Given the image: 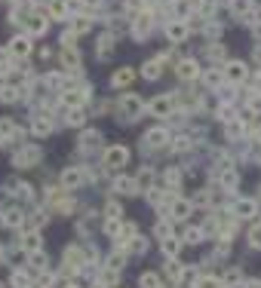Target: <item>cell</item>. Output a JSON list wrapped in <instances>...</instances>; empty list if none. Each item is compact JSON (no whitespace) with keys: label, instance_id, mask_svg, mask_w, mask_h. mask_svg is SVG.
I'll return each instance as SVG.
<instances>
[{"label":"cell","instance_id":"cell-24","mask_svg":"<svg viewBox=\"0 0 261 288\" xmlns=\"http://www.w3.org/2000/svg\"><path fill=\"white\" fill-rule=\"evenodd\" d=\"M163 273H166L172 282H181V264H178L175 258H169V261H166V267H163Z\"/></svg>","mask_w":261,"mask_h":288},{"label":"cell","instance_id":"cell-19","mask_svg":"<svg viewBox=\"0 0 261 288\" xmlns=\"http://www.w3.org/2000/svg\"><path fill=\"white\" fill-rule=\"evenodd\" d=\"M65 264L71 267V270H80V267L86 264V261H83V251L74 248V245H71V248H65Z\"/></svg>","mask_w":261,"mask_h":288},{"label":"cell","instance_id":"cell-39","mask_svg":"<svg viewBox=\"0 0 261 288\" xmlns=\"http://www.w3.org/2000/svg\"><path fill=\"white\" fill-rule=\"evenodd\" d=\"M163 181H166L169 187H172V184H178V181H181V172H178V169H166V175H163Z\"/></svg>","mask_w":261,"mask_h":288},{"label":"cell","instance_id":"cell-28","mask_svg":"<svg viewBox=\"0 0 261 288\" xmlns=\"http://www.w3.org/2000/svg\"><path fill=\"white\" fill-rule=\"evenodd\" d=\"M237 184H240V175H237L234 169L221 172V187H228V190H237Z\"/></svg>","mask_w":261,"mask_h":288},{"label":"cell","instance_id":"cell-44","mask_svg":"<svg viewBox=\"0 0 261 288\" xmlns=\"http://www.w3.org/2000/svg\"><path fill=\"white\" fill-rule=\"evenodd\" d=\"M249 245H252V248H261V224L249 230Z\"/></svg>","mask_w":261,"mask_h":288},{"label":"cell","instance_id":"cell-50","mask_svg":"<svg viewBox=\"0 0 261 288\" xmlns=\"http://www.w3.org/2000/svg\"><path fill=\"white\" fill-rule=\"evenodd\" d=\"M0 288H3V282H0Z\"/></svg>","mask_w":261,"mask_h":288},{"label":"cell","instance_id":"cell-27","mask_svg":"<svg viewBox=\"0 0 261 288\" xmlns=\"http://www.w3.org/2000/svg\"><path fill=\"white\" fill-rule=\"evenodd\" d=\"M178 251H181V239H175V236L163 239V255H166V258H175Z\"/></svg>","mask_w":261,"mask_h":288},{"label":"cell","instance_id":"cell-21","mask_svg":"<svg viewBox=\"0 0 261 288\" xmlns=\"http://www.w3.org/2000/svg\"><path fill=\"white\" fill-rule=\"evenodd\" d=\"M114 190L123 193V196H135V193H138V184L132 181V178H117V181H114Z\"/></svg>","mask_w":261,"mask_h":288},{"label":"cell","instance_id":"cell-17","mask_svg":"<svg viewBox=\"0 0 261 288\" xmlns=\"http://www.w3.org/2000/svg\"><path fill=\"white\" fill-rule=\"evenodd\" d=\"M231 9H234V15H240V19L252 22V0H231Z\"/></svg>","mask_w":261,"mask_h":288},{"label":"cell","instance_id":"cell-33","mask_svg":"<svg viewBox=\"0 0 261 288\" xmlns=\"http://www.w3.org/2000/svg\"><path fill=\"white\" fill-rule=\"evenodd\" d=\"M184 242H187V245H197V242H203V230H197V227H187V230H184Z\"/></svg>","mask_w":261,"mask_h":288},{"label":"cell","instance_id":"cell-35","mask_svg":"<svg viewBox=\"0 0 261 288\" xmlns=\"http://www.w3.org/2000/svg\"><path fill=\"white\" fill-rule=\"evenodd\" d=\"M92 25H89V19H83V15H77V22L71 25V31H74V37H77V34H86V31H89Z\"/></svg>","mask_w":261,"mask_h":288},{"label":"cell","instance_id":"cell-8","mask_svg":"<svg viewBox=\"0 0 261 288\" xmlns=\"http://www.w3.org/2000/svg\"><path fill=\"white\" fill-rule=\"evenodd\" d=\"M6 49H9L12 59H25V56H31V37H28V34H19V37L9 40Z\"/></svg>","mask_w":261,"mask_h":288},{"label":"cell","instance_id":"cell-1","mask_svg":"<svg viewBox=\"0 0 261 288\" xmlns=\"http://www.w3.org/2000/svg\"><path fill=\"white\" fill-rule=\"evenodd\" d=\"M142 111H145V101L138 98V95L126 92L123 98H120V120H135Z\"/></svg>","mask_w":261,"mask_h":288},{"label":"cell","instance_id":"cell-42","mask_svg":"<svg viewBox=\"0 0 261 288\" xmlns=\"http://www.w3.org/2000/svg\"><path fill=\"white\" fill-rule=\"evenodd\" d=\"M154 236H160V239H169V236H172V230H169V224H166V221H160V224L154 227Z\"/></svg>","mask_w":261,"mask_h":288},{"label":"cell","instance_id":"cell-41","mask_svg":"<svg viewBox=\"0 0 261 288\" xmlns=\"http://www.w3.org/2000/svg\"><path fill=\"white\" fill-rule=\"evenodd\" d=\"M49 12H52V15H56V19H59V22H62V19H65V15H68V12H65V3H59V0H52V3H49Z\"/></svg>","mask_w":261,"mask_h":288},{"label":"cell","instance_id":"cell-3","mask_svg":"<svg viewBox=\"0 0 261 288\" xmlns=\"http://www.w3.org/2000/svg\"><path fill=\"white\" fill-rule=\"evenodd\" d=\"M221 74H224V80H228V83H246V77H249V68H246V62L234 59V62H228V65L221 68Z\"/></svg>","mask_w":261,"mask_h":288},{"label":"cell","instance_id":"cell-13","mask_svg":"<svg viewBox=\"0 0 261 288\" xmlns=\"http://www.w3.org/2000/svg\"><path fill=\"white\" fill-rule=\"evenodd\" d=\"M160 74H163V62L160 59H151V62L142 65V77L145 80H160Z\"/></svg>","mask_w":261,"mask_h":288},{"label":"cell","instance_id":"cell-14","mask_svg":"<svg viewBox=\"0 0 261 288\" xmlns=\"http://www.w3.org/2000/svg\"><path fill=\"white\" fill-rule=\"evenodd\" d=\"M95 56L104 62V59H111L114 56V37H111V34H104V37L95 43Z\"/></svg>","mask_w":261,"mask_h":288},{"label":"cell","instance_id":"cell-31","mask_svg":"<svg viewBox=\"0 0 261 288\" xmlns=\"http://www.w3.org/2000/svg\"><path fill=\"white\" fill-rule=\"evenodd\" d=\"M138 285H142V288H160V276H157V273H142V276H138Z\"/></svg>","mask_w":261,"mask_h":288},{"label":"cell","instance_id":"cell-40","mask_svg":"<svg viewBox=\"0 0 261 288\" xmlns=\"http://www.w3.org/2000/svg\"><path fill=\"white\" fill-rule=\"evenodd\" d=\"M240 132H243V120H231L228 123V138H240Z\"/></svg>","mask_w":261,"mask_h":288},{"label":"cell","instance_id":"cell-49","mask_svg":"<svg viewBox=\"0 0 261 288\" xmlns=\"http://www.w3.org/2000/svg\"><path fill=\"white\" fill-rule=\"evenodd\" d=\"M258 141H261V129H258Z\"/></svg>","mask_w":261,"mask_h":288},{"label":"cell","instance_id":"cell-36","mask_svg":"<svg viewBox=\"0 0 261 288\" xmlns=\"http://www.w3.org/2000/svg\"><path fill=\"white\" fill-rule=\"evenodd\" d=\"M172 150H175V153H184V150H190V138H187V135L175 138V144H172Z\"/></svg>","mask_w":261,"mask_h":288},{"label":"cell","instance_id":"cell-6","mask_svg":"<svg viewBox=\"0 0 261 288\" xmlns=\"http://www.w3.org/2000/svg\"><path fill=\"white\" fill-rule=\"evenodd\" d=\"M142 141H145V147H148V150H157V147H163V144L169 141V132L163 129V126H154V129L145 132Z\"/></svg>","mask_w":261,"mask_h":288},{"label":"cell","instance_id":"cell-22","mask_svg":"<svg viewBox=\"0 0 261 288\" xmlns=\"http://www.w3.org/2000/svg\"><path fill=\"white\" fill-rule=\"evenodd\" d=\"M40 233L37 230H31V233H25V239H22V248L25 251H31V255H34V251H40Z\"/></svg>","mask_w":261,"mask_h":288},{"label":"cell","instance_id":"cell-43","mask_svg":"<svg viewBox=\"0 0 261 288\" xmlns=\"http://www.w3.org/2000/svg\"><path fill=\"white\" fill-rule=\"evenodd\" d=\"M83 123H86L83 111H71V114H68V126H83Z\"/></svg>","mask_w":261,"mask_h":288},{"label":"cell","instance_id":"cell-11","mask_svg":"<svg viewBox=\"0 0 261 288\" xmlns=\"http://www.w3.org/2000/svg\"><path fill=\"white\" fill-rule=\"evenodd\" d=\"M175 71H178V77H181V80H197V77H200V65H197L194 59L178 62V68H175Z\"/></svg>","mask_w":261,"mask_h":288},{"label":"cell","instance_id":"cell-25","mask_svg":"<svg viewBox=\"0 0 261 288\" xmlns=\"http://www.w3.org/2000/svg\"><path fill=\"white\" fill-rule=\"evenodd\" d=\"M31 129H34V135H40V138H43V135H49V132H52V123H49L46 117H34Z\"/></svg>","mask_w":261,"mask_h":288},{"label":"cell","instance_id":"cell-2","mask_svg":"<svg viewBox=\"0 0 261 288\" xmlns=\"http://www.w3.org/2000/svg\"><path fill=\"white\" fill-rule=\"evenodd\" d=\"M172 104H175V98H172V95H157V98H151L145 104V111L151 117H172Z\"/></svg>","mask_w":261,"mask_h":288},{"label":"cell","instance_id":"cell-26","mask_svg":"<svg viewBox=\"0 0 261 288\" xmlns=\"http://www.w3.org/2000/svg\"><path fill=\"white\" fill-rule=\"evenodd\" d=\"M3 224L6 227H22L25 224V215L19 209H9V212H3Z\"/></svg>","mask_w":261,"mask_h":288},{"label":"cell","instance_id":"cell-16","mask_svg":"<svg viewBox=\"0 0 261 288\" xmlns=\"http://www.w3.org/2000/svg\"><path fill=\"white\" fill-rule=\"evenodd\" d=\"M135 236H138V230H135V224H132V221H126L123 227H120V233H117V245L123 248V245H129V242H132Z\"/></svg>","mask_w":261,"mask_h":288},{"label":"cell","instance_id":"cell-45","mask_svg":"<svg viewBox=\"0 0 261 288\" xmlns=\"http://www.w3.org/2000/svg\"><path fill=\"white\" fill-rule=\"evenodd\" d=\"M126 9H129V12H138V15H142V12H145V0H126Z\"/></svg>","mask_w":261,"mask_h":288},{"label":"cell","instance_id":"cell-29","mask_svg":"<svg viewBox=\"0 0 261 288\" xmlns=\"http://www.w3.org/2000/svg\"><path fill=\"white\" fill-rule=\"evenodd\" d=\"M101 141V132L98 129H86L83 135H80V144H83V147H92V144H98Z\"/></svg>","mask_w":261,"mask_h":288},{"label":"cell","instance_id":"cell-30","mask_svg":"<svg viewBox=\"0 0 261 288\" xmlns=\"http://www.w3.org/2000/svg\"><path fill=\"white\" fill-rule=\"evenodd\" d=\"M104 215H108L111 221H123V206H120V203H108V206H104Z\"/></svg>","mask_w":261,"mask_h":288},{"label":"cell","instance_id":"cell-23","mask_svg":"<svg viewBox=\"0 0 261 288\" xmlns=\"http://www.w3.org/2000/svg\"><path fill=\"white\" fill-rule=\"evenodd\" d=\"M132 77H135V74H132V68H120V71H114L111 83H114V86H129V83H132Z\"/></svg>","mask_w":261,"mask_h":288},{"label":"cell","instance_id":"cell-18","mask_svg":"<svg viewBox=\"0 0 261 288\" xmlns=\"http://www.w3.org/2000/svg\"><path fill=\"white\" fill-rule=\"evenodd\" d=\"M203 83H206L209 89H221V83H224V74H221V68H209L206 74H203Z\"/></svg>","mask_w":261,"mask_h":288},{"label":"cell","instance_id":"cell-12","mask_svg":"<svg viewBox=\"0 0 261 288\" xmlns=\"http://www.w3.org/2000/svg\"><path fill=\"white\" fill-rule=\"evenodd\" d=\"M62 65L68 71H77L80 68V52H77V46H65L62 49Z\"/></svg>","mask_w":261,"mask_h":288},{"label":"cell","instance_id":"cell-15","mask_svg":"<svg viewBox=\"0 0 261 288\" xmlns=\"http://www.w3.org/2000/svg\"><path fill=\"white\" fill-rule=\"evenodd\" d=\"M80 181H83L80 169H65V172H62V187H65V190H74V187H80Z\"/></svg>","mask_w":261,"mask_h":288},{"label":"cell","instance_id":"cell-38","mask_svg":"<svg viewBox=\"0 0 261 288\" xmlns=\"http://www.w3.org/2000/svg\"><path fill=\"white\" fill-rule=\"evenodd\" d=\"M151 181H154V172H151V169H142V172H138V181H135V184H138V190H142V187L151 184Z\"/></svg>","mask_w":261,"mask_h":288},{"label":"cell","instance_id":"cell-48","mask_svg":"<svg viewBox=\"0 0 261 288\" xmlns=\"http://www.w3.org/2000/svg\"><path fill=\"white\" fill-rule=\"evenodd\" d=\"M104 233H111V236H117V233H120V221H108V224H104Z\"/></svg>","mask_w":261,"mask_h":288},{"label":"cell","instance_id":"cell-4","mask_svg":"<svg viewBox=\"0 0 261 288\" xmlns=\"http://www.w3.org/2000/svg\"><path fill=\"white\" fill-rule=\"evenodd\" d=\"M126 159H129V150L123 147V144H114V147H108V150H104L101 163L108 166V169H120V166H126Z\"/></svg>","mask_w":261,"mask_h":288},{"label":"cell","instance_id":"cell-9","mask_svg":"<svg viewBox=\"0 0 261 288\" xmlns=\"http://www.w3.org/2000/svg\"><path fill=\"white\" fill-rule=\"evenodd\" d=\"M190 209H194V203H190V200H178V196H175V200L169 203V212H172L169 218H172V221H187Z\"/></svg>","mask_w":261,"mask_h":288},{"label":"cell","instance_id":"cell-37","mask_svg":"<svg viewBox=\"0 0 261 288\" xmlns=\"http://www.w3.org/2000/svg\"><path fill=\"white\" fill-rule=\"evenodd\" d=\"M123 264H126V255H120V251H114V255L108 258V267H111V270H120Z\"/></svg>","mask_w":261,"mask_h":288},{"label":"cell","instance_id":"cell-34","mask_svg":"<svg viewBox=\"0 0 261 288\" xmlns=\"http://www.w3.org/2000/svg\"><path fill=\"white\" fill-rule=\"evenodd\" d=\"M194 288H224L221 285V279L218 276H203V279H197V285Z\"/></svg>","mask_w":261,"mask_h":288},{"label":"cell","instance_id":"cell-52","mask_svg":"<svg viewBox=\"0 0 261 288\" xmlns=\"http://www.w3.org/2000/svg\"><path fill=\"white\" fill-rule=\"evenodd\" d=\"M12 3H15V0H12Z\"/></svg>","mask_w":261,"mask_h":288},{"label":"cell","instance_id":"cell-20","mask_svg":"<svg viewBox=\"0 0 261 288\" xmlns=\"http://www.w3.org/2000/svg\"><path fill=\"white\" fill-rule=\"evenodd\" d=\"M255 200H237L234 203V212H237V218H252V215H255Z\"/></svg>","mask_w":261,"mask_h":288},{"label":"cell","instance_id":"cell-7","mask_svg":"<svg viewBox=\"0 0 261 288\" xmlns=\"http://www.w3.org/2000/svg\"><path fill=\"white\" fill-rule=\"evenodd\" d=\"M187 34H190V28H187V22H181V19H172V22L166 25V37L175 43V46L187 40Z\"/></svg>","mask_w":261,"mask_h":288},{"label":"cell","instance_id":"cell-32","mask_svg":"<svg viewBox=\"0 0 261 288\" xmlns=\"http://www.w3.org/2000/svg\"><path fill=\"white\" fill-rule=\"evenodd\" d=\"M15 98H19V89H15V86H3V89H0V101H3V104H12Z\"/></svg>","mask_w":261,"mask_h":288},{"label":"cell","instance_id":"cell-47","mask_svg":"<svg viewBox=\"0 0 261 288\" xmlns=\"http://www.w3.org/2000/svg\"><path fill=\"white\" fill-rule=\"evenodd\" d=\"M114 282H117V270H108V273H101L98 285H114Z\"/></svg>","mask_w":261,"mask_h":288},{"label":"cell","instance_id":"cell-46","mask_svg":"<svg viewBox=\"0 0 261 288\" xmlns=\"http://www.w3.org/2000/svg\"><path fill=\"white\" fill-rule=\"evenodd\" d=\"M31 264L37 267V270H43V267H46V255H43V251H34V255H31Z\"/></svg>","mask_w":261,"mask_h":288},{"label":"cell","instance_id":"cell-5","mask_svg":"<svg viewBox=\"0 0 261 288\" xmlns=\"http://www.w3.org/2000/svg\"><path fill=\"white\" fill-rule=\"evenodd\" d=\"M40 156H43V150L34 147V144H28V147H22L19 153L12 156V166H19V169H25V166H37Z\"/></svg>","mask_w":261,"mask_h":288},{"label":"cell","instance_id":"cell-10","mask_svg":"<svg viewBox=\"0 0 261 288\" xmlns=\"http://www.w3.org/2000/svg\"><path fill=\"white\" fill-rule=\"evenodd\" d=\"M25 28H28V37H40V34L49 28V19H43V15H31V19H25Z\"/></svg>","mask_w":261,"mask_h":288},{"label":"cell","instance_id":"cell-51","mask_svg":"<svg viewBox=\"0 0 261 288\" xmlns=\"http://www.w3.org/2000/svg\"><path fill=\"white\" fill-rule=\"evenodd\" d=\"M68 288H74V285H68Z\"/></svg>","mask_w":261,"mask_h":288}]
</instances>
